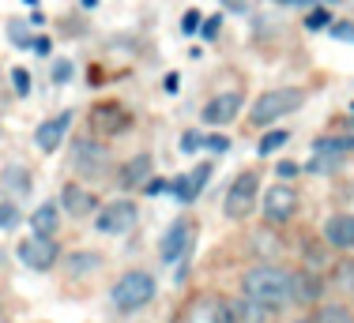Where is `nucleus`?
I'll return each mask as SVG.
<instances>
[{
  "mask_svg": "<svg viewBox=\"0 0 354 323\" xmlns=\"http://www.w3.org/2000/svg\"><path fill=\"white\" fill-rule=\"evenodd\" d=\"M290 282L294 275H286L283 267H275V263H260V267L245 271V278H241V293L249 297V301H260L264 309H283L286 301H290Z\"/></svg>",
  "mask_w": 354,
  "mask_h": 323,
  "instance_id": "f257e3e1",
  "label": "nucleus"
},
{
  "mask_svg": "<svg viewBox=\"0 0 354 323\" xmlns=\"http://www.w3.org/2000/svg\"><path fill=\"white\" fill-rule=\"evenodd\" d=\"M301 101H306V90L279 87V90H268V95H260L249 117H252V124H272V121H279V117L294 113V109H301Z\"/></svg>",
  "mask_w": 354,
  "mask_h": 323,
  "instance_id": "f03ea898",
  "label": "nucleus"
},
{
  "mask_svg": "<svg viewBox=\"0 0 354 323\" xmlns=\"http://www.w3.org/2000/svg\"><path fill=\"white\" fill-rule=\"evenodd\" d=\"M151 297H155V278H151L147 271H129V275H121L113 286V304L124 312L143 309Z\"/></svg>",
  "mask_w": 354,
  "mask_h": 323,
  "instance_id": "7ed1b4c3",
  "label": "nucleus"
},
{
  "mask_svg": "<svg viewBox=\"0 0 354 323\" xmlns=\"http://www.w3.org/2000/svg\"><path fill=\"white\" fill-rule=\"evenodd\" d=\"M136 203H129V199H113V203H106L102 211L95 215V226L102 229V233L109 237H117V233H129V229H136Z\"/></svg>",
  "mask_w": 354,
  "mask_h": 323,
  "instance_id": "20e7f679",
  "label": "nucleus"
},
{
  "mask_svg": "<svg viewBox=\"0 0 354 323\" xmlns=\"http://www.w3.org/2000/svg\"><path fill=\"white\" fill-rule=\"evenodd\" d=\"M260 199V177L257 173H241L238 181L230 184V192H226V215L230 218H245L252 207H257Z\"/></svg>",
  "mask_w": 354,
  "mask_h": 323,
  "instance_id": "39448f33",
  "label": "nucleus"
},
{
  "mask_svg": "<svg viewBox=\"0 0 354 323\" xmlns=\"http://www.w3.org/2000/svg\"><path fill=\"white\" fill-rule=\"evenodd\" d=\"M19 263L30 271H49L57 263V241L53 237H27V241H19Z\"/></svg>",
  "mask_w": 354,
  "mask_h": 323,
  "instance_id": "423d86ee",
  "label": "nucleus"
},
{
  "mask_svg": "<svg viewBox=\"0 0 354 323\" xmlns=\"http://www.w3.org/2000/svg\"><path fill=\"white\" fill-rule=\"evenodd\" d=\"M260 207H264L268 222H290V218L298 215V192L286 188V184H272Z\"/></svg>",
  "mask_w": 354,
  "mask_h": 323,
  "instance_id": "0eeeda50",
  "label": "nucleus"
},
{
  "mask_svg": "<svg viewBox=\"0 0 354 323\" xmlns=\"http://www.w3.org/2000/svg\"><path fill=\"white\" fill-rule=\"evenodd\" d=\"M313 150H317V155H313V162H309V169L324 173V169L339 166V158L354 155V135H332V139H320Z\"/></svg>",
  "mask_w": 354,
  "mask_h": 323,
  "instance_id": "6e6552de",
  "label": "nucleus"
},
{
  "mask_svg": "<svg viewBox=\"0 0 354 323\" xmlns=\"http://www.w3.org/2000/svg\"><path fill=\"white\" fill-rule=\"evenodd\" d=\"M241 109V90H223L204 106V121L207 124H230Z\"/></svg>",
  "mask_w": 354,
  "mask_h": 323,
  "instance_id": "1a4fd4ad",
  "label": "nucleus"
},
{
  "mask_svg": "<svg viewBox=\"0 0 354 323\" xmlns=\"http://www.w3.org/2000/svg\"><path fill=\"white\" fill-rule=\"evenodd\" d=\"M189 241H192V222H174L170 229H166V237H162V263H177L189 252Z\"/></svg>",
  "mask_w": 354,
  "mask_h": 323,
  "instance_id": "9d476101",
  "label": "nucleus"
},
{
  "mask_svg": "<svg viewBox=\"0 0 354 323\" xmlns=\"http://www.w3.org/2000/svg\"><path fill=\"white\" fill-rule=\"evenodd\" d=\"M68 124H72V113H61V117H53V121L38 124V132H35V143H38V150H46V155H53V150L64 143V135H68Z\"/></svg>",
  "mask_w": 354,
  "mask_h": 323,
  "instance_id": "9b49d317",
  "label": "nucleus"
},
{
  "mask_svg": "<svg viewBox=\"0 0 354 323\" xmlns=\"http://www.w3.org/2000/svg\"><path fill=\"white\" fill-rule=\"evenodd\" d=\"M226 316H230V323H272V309H264L260 301H249L241 293L238 301L226 304Z\"/></svg>",
  "mask_w": 354,
  "mask_h": 323,
  "instance_id": "f8f14e48",
  "label": "nucleus"
},
{
  "mask_svg": "<svg viewBox=\"0 0 354 323\" xmlns=\"http://www.w3.org/2000/svg\"><path fill=\"white\" fill-rule=\"evenodd\" d=\"M207 181H212V166H196L192 173L177 177V181L170 184V192H174L181 203H192L200 192H204V184H207Z\"/></svg>",
  "mask_w": 354,
  "mask_h": 323,
  "instance_id": "ddd939ff",
  "label": "nucleus"
},
{
  "mask_svg": "<svg viewBox=\"0 0 354 323\" xmlns=\"http://www.w3.org/2000/svg\"><path fill=\"white\" fill-rule=\"evenodd\" d=\"M324 241L332 248H343L351 252L354 248V215H332L324 222Z\"/></svg>",
  "mask_w": 354,
  "mask_h": 323,
  "instance_id": "4468645a",
  "label": "nucleus"
},
{
  "mask_svg": "<svg viewBox=\"0 0 354 323\" xmlns=\"http://www.w3.org/2000/svg\"><path fill=\"white\" fill-rule=\"evenodd\" d=\"M61 207L68 211L72 218H87L91 211H95V195L83 188V184H64V192H61Z\"/></svg>",
  "mask_w": 354,
  "mask_h": 323,
  "instance_id": "2eb2a0df",
  "label": "nucleus"
},
{
  "mask_svg": "<svg viewBox=\"0 0 354 323\" xmlns=\"http://www.w3.org/2000/svg\"><path fill=\"white\" fill-rule=\"evenodd\" d=\"M320 293H324V282H320L317 275H309V271H298V275H294V282H290V301L313 304V301H320Z\"/></svg>",
  "mask_w": 354,
  "mask_h": 323,
  "instance_id": "dca6fc26",
  "label": "nucleus"
},
{
  "mask_svg": "<svg viewBox=\"0 0 354 323\" xmlns=\"http://www.w3.org/2000/svg\"><path fill=\"white\" fill-rule=\"evenodd\" d=\"M189 323H230V316H226V304L223 301H196L189 312Z\"/></svg>",
  "mask_w": 354,
  "mask_h": 323,
  "instance_id": "f3484780",
  "label": "nucleus"
},
{
  "mask_svg": "<svg viewBox=\"0 0 354 323\" xmlns=\"http://www.w3.org/2000/svg\"><path fill=\"white\" fill-rule=\"evenodd\" d=\"M151 177V155H136V158H129L121 166V184L124 188H136V184H143Z\"/></svg>",
  "mask_w": 354,
  "mask_h": 323,
  "instance_id": "a211bd4d",
  "label": "nucleus"
},
{
  "mask_svg": "<svg viewBox=\"0 0 354 323\" xmlns=\"http://www.w3.org/2000/svg\"><path fill=\"white\" fill-rule=\"evenodd\" d=\"M57 222H61V215H57V203H41L35 215H30V229H35L38 237H53V233H57Z\"/></svg>",
  "mask_w": 354,
  "mask_h": 323,
  "instance_id": "6ab92c4d",
  "label": "nucleus"
},
{
  "mask_svg": "<svg viewBox=\"0 0 354 323\" xmlns=\"http://www.w3.org/2000/svg\"><path fill=\"white\" fill-rule=\"evenodd\" d=\"M75 166L91 169V173H102L106 169V150L95 147V143H80V150H75Z\"/></svg>",
  "mask_w": 354,
  "mask_h": 323,
  "instance_id": "aec40b11",
  "label": "nucleus"
},
{
  "mask_svg": "<svg viewBox=\"0 0 354 323\" xmlns=\"http://www.w3.org/2000/svg\"><path fill=\"white\" fill-rule=\"evenodd\" d=\"M313 323H354V316H351L347 304H320Z\"/></svg>",
  "mask_w": 354,
  "mask_h": 323,
  "instance_id": "412c9836",
  "label": "nucleus"
},
{
  "mask_svg": "<svg viewBox=\"0 0 354 323\" xmlns=\"http://www.w3.org/2000/svg\"><path fill=\"white\" fill-rule=\"evenodd\" d=\"M286 139H290V135H286V132H268L264 139H260V155H272V150H279Z\"/></svg>",
  "mask_w": 354,
  "mask_h": 323,
  "instance_id": "4be33fe9",
  "label": "nucleus"
},
{
  "mask_svg": "<svg viewBox=\"0 0 354 323\" xmlns=\"http://www.w3.org/2000/svg\"><path fill=\"white\" fill-rule=\"evenodd\" d=\"M335 286L347 290V293H354V263H343V267L335 271Z\"/></svg>",
  "mask_w": 354,
  "mask_h": 323,
  "instance_id": "5701e85b",
  "label": "nucleus"
},
{
  "mask_svg": "<svg viewBox=\"0 0 354 323\" xmlns=\"http://www.w3.org/2000/svg\"><path fill=\"white\" fill-rule=\"evenodd\" d=\"M19 222V211H15V203H0V229H12Z\"/></svg>",
  "mask_w": 354,
  "mask_h": 323,
  "instance_id": "b1692460",
  "label": "nucleus"
},
{
  "mask_svg": "<svg viewBox=\"0 0 354 323\" xmlns=\"http://www.w3.org/2000/svg\"><path fill=\"white\" fill-rule=\"evenodd\" d=\"M12 83H15V90H19V95H30V75L23 72V68H15V72H12Z\"/></svg>",
  "mask_w": 354,
  "mask_h": 323,
  "instance_id": "393cba45",
  "label": "nucleus"
},
{
  "mask_svg": "<svg viewBox=\"0 0 354 323\" xmlns=\"http://www.w3.org/2000/svg\"><path fill=\"white\" fill-rule=\"evenodd\" d=\"M328 34H332V38H339V41H354V27H351V23H335Z\"/></svg>",
  "mask_w": 354,
  "mask_h": 323,
  "instance_id": "a878e982",
  "label": "nucleus"
},
{
  "mask_svg": "<svg viewBox=\"0 0 354 323\" xmlns=\"http://www.w3.org/2000/svg\"><path fill=\"white\" fill-rule=\"evenodd\" d=\"M309 27H313V30H320V27H328V12H324V8H317V12H309Z\"/></svg>",
  "mask_w": 354,
  "mask_h": 323,
  "instance_id": "bb28decb",
  "label": "nucleus"
},
{
  "mask_svg": "<svg viewBox=\"0 0 354 323\" xmlns=\"http://www.w3.org/2000/svg\"><path fill=\"white\" fill-rule=\"evenodd\" d=\"M181 147H185V150H196V147H204V135L189 132V135H185V139H181Z\"/></svg>",
  "mask_w": 354,
  "mask_h": 323,
  "instance_id": "cd10ccee",
  "label": "nucleus"
},
{
  "mask_svg": "<svg viewBox=\"0 0 354 323\" xmlns=\"http://www.w3.org/2000/svg\"><path fill=\"white\" fill-rule=\"evenodd\" d=\"M68 75H72V64H68V61H61V64L53 68V79H57V83H64Z\"/></svg>",
  "mask_w": 354,
  "mask_h": 323,
  "instance_id": "c85d7f7f",
  "label": "nucleus"
},
{
  "mask_svg": "<svg viewBox=\"0 0 354 323\" xmlns=\"http://www.w3.org/2000/svg\"><path fill=\"white\" fill-rule=\"evenodd\" d=\"M200 34H204V38H215V34H218V15H212V19L204 23V30H200Z\"/></svg>",
  "mask_w": 354,
  "mask_h": 323,
  "instance_id": "c756f323",
  "label": "nucleus"
},
{
  "mask_svg": "<svg viewBox=\"0 0 354 323\" xmlns=\"http://www.w3.org/2000/svg\"><path fill=\"white\" fill-rule=\"evenodd\" d=\"M207 147H212V150H226V139H223V135H207Z\"/></svg>",
  "mask_w": 354,
  "mask_h": 323,
  "instance_id": "7c9ffc66",
  "label": "nucleus"
},
{
  "mask_svg": "<svg viewBox=\"0 0 354 323\" xmlns=\"http://www.w3.org/2000/svg\"><path fill=\"white\" fill-rule=\"evenodd\" d=\"M294 173H298V166H294V162H283V166H279V177H294Z\"/></svg>",
  "mask_w": 354,
  "mask_h": 323,
  "instance_id": "2f4dec72",
  "label": "nucleus"
},
{
  "mask_svg": "<svg viewBox=\"0 0 354 323\" xmlns=\"http://www.w3.org/2000/svg\"><path fill=\"white\" fill-rule=\"evenodd\" d=\"M196 23H200V15H196V12L185 15V30H196Z\"/></svg>",
  "mask_w": 354,
  "mask_h": 323,
  "instance_id": "473e14b6",
  "label": "nucleus"
},
{
  "mask_svg": "<svg viewBox=\"0 0 354 323\" xmlns=\"http://www.w3.org/2000/svg\"><path fill=\"white\" fill-rule=\"evenodd\" d=\"M275 4H286V8H298V4H320V0H275Z\"/></svg>",
  "mask_w": 354,
  "mask_h": 323,
  "instance_id": "72a5a7b5",
  "label": "nucleus"
},
{
  "mask_svg": "<svg viewBox=\"0 0 354 323\" xmlns=\"http://www.w3.org/2000/svg\"><path fill=\"white\" fill-rule=\"evenodd\" d=\"M226 8H234V12H241V8H245V0H223Z\"/></svg>",
  "mask_w": 354,
  "mask_h": 323,
  "instance_id": "f704fd0d",
  "label": "nucleus"
},
{
  "mask_svg": "<svg viewBox=\"0 0 354 323\" xmlns=\"http://www.w3.org/2000/svg\"><path fill=\"white\" fill-rule=\"evenodd\" d=\"M83 4H87V8H95V4H98V0H83Z\"/></svg>",
  "mask_w": 354,
  "mask_h": 323,
  "instance_id": "c9c22d12",
  "label": "nucleus"
},
{
  "mask_svg": "<svg viewBox=\"0 0 354 323\" xmlns=\"http://www.w3.org/2000/svg\"><path fill=\"white\" fill-rule=\"evenodd\" d=\"M298 323H313V320H298Z\"/></svg>",
  "mask_w": 354,
  "mask_h": 323,
  "instance_id": "e433bc0d",
  "label": "nucleus"
}]
</instances>
